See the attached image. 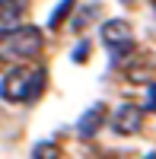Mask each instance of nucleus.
<instances>
[{
	"label": "nucleus",
	"instance_id": "nucleus-8",
	"mask_svg": "<svg viewBox=\"0 0 156 159\" xmlns=\"http://www.w3.org/2000/svg\"><path fill=\"white\" fill-rule=\"evenodd\" d=\"M32 159H61V153H57V147H54V143L38 140L35 147H32Z\"/></svg>",
	"mask_w": 156,
	"mask_h": 159
},
{
	"label": "nucleus",
	"instance_id": "nucleus-3",
	"mask_svg": "<svg viewBox=\"0 0 156 159\" xmlns=\"http://www.w3.org/2000/svg\"><path fill=\"white\" fill-rule=\"evenodd\" d=\"M102 42H105V48L112 51L115 61H121L124 51L134 48L131 22H124V19H108V22H102Z\"/></svg>",
	"mask_w": 156,
	"mask_h": 159
},
{
	"label": "nucleus",
	"instance_id": "nucleus-12",
	"mask_svg": "<svg viewBox=\"0 0 156 159\" xmlns=\"http://www.w3.org/2000/svg\"><path fill=\"white\" fill-rule=\"evenodd\" d=\"M153 7H156V0H153Z\"/></svg>",
	"mask_w": 156,
	"mask_h": 159
},
{
	"label": "nucleus",
	"instance_id": "nucleus-6",
	"mask_svg": "<svg viewBox=\"0 0 156 159\" xmlns=\"http://www.w3.org/2000/svg\"><path fill=\"white\" fill-rule=\"evenodd\" d=\"M102 124H105V105L96 102V105H89V108L80 115V121H76V134H80V137H96Z\"/></svg>",
	"mask_w": 156,
	"mask_h": 159
},
{
	"label": "nucleus",
	"instance_id": "nucleus-11",
	"mask_svg": "<svg viewBox=\"0 0 156 159\" xmlns=\"http://www.w3.org/2000/svg\"><path fill=\"white\" fill-rule=\"evenodd\" d=\"M147 111H156V86H150V96H147Z\"/></svg>",
	"mask_w": 156,
	"mask_h": 159
},
{
	"label": "nucleus",
	"instance_id": "nucleus-2",
	"mask_svg": "<svg viewBox=\"0 0 156 159\" xmlns=\"http://www.w3.org/2000/svg\"><path fill=\"white\" fill-rule=\"evenodd\" d=\"M42 51V29L19 25L7 35H0V61H29Z\"/></svg>",
	"mask_w": 156,
	"mask_h": 159
},
{
	"label": "nucleus",
	"instance_id": "nucleus-9",
	"mask_svg": "<svg viewBox=\"0 0 156 159\" xmlns=\"http://www.w3.org/2000/svg\"><path fill=\"white\" fill-rule=\"evenodd\" d=\"M99 13V3H89L83 13H76V19H73V29H86L89 22H93V16Z\"/></svg>",
	"mask_w": 156,
	"mask_h": 159
},
{
	"label": "nucleus",
	"instance_id": "nucleus-7",
	"mask_svg": "<svg viewBox=\"0 0 156 159\" xmlns=\"http://www.w3.org/2000/svg\"><path fill=\"white\" fill-rule=\"evenodd\" d=\"M73 7H76V0H61V3L51 10V16H48V25L51 29H61L64 22H67V16L73 13Z\"/></svg>",
	"mask_w": 156,
	"mask_h": 159
},
{
	"label": "nucleus",
	"instance_id": "nucleus-10",
	"mask_svg": "<svg viewBox=\"0 0 156 159\" xmlns=\"http://www.w3.org/2000/svg\"><path fill=\"white\" fill-rule=\"evenodd\" d=\"M86 57H89V45H80L73 51V61H86Z\"/></svg>",
	"mask_w": 156,
	"mask_h": 159
},
{
	"label": "nucleus",
	"instance_id": "nucleus-5",
	"mask_svg": "<svg viewBox=\"0 0 156 159\" xmlns=\"http://www.w3.org/2000/svg\"><path fill=\"white\" fill-rule=\"evenodd\" d=\"M25 7H29V0H0V35L22 25Z\"/></svg>",
	"mask_w": 156,
	"mask_h": 159
},
{
	"label": "nucleus",
	"instance_id": "nucleus-4",
	"mask_svg": "<svg viewBox=\"0 0 156 159\" xmlns=\"http://www.w3.org/2000/svg\"><path fill=\"white\" fill-rule=\"evenodd\" d=\"M144 127V108H137V105H118L115 108V118H112V130L121 137H131L137 130Z\"/></svg>",
	"mask_w": 156,
	"mask_h": 159
},
{
	"label": "nucleus",
	"instance_id": "nucleus-1",
	"mask_svg": "<svg viewBox=\"0 0 156 159\" xmlns=\"http://www.w3.org/2000/svg\"><path fill=\"white\" fill-rule=\"evenodd\" d=\"M48 73L38 64H22V67H13L10 73H3L0 80V99L7 102H35L45 92Z\"/></svg>",
	"mask_w": 156,
	"mask_h": 159
}]
</instances>
